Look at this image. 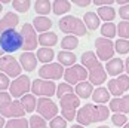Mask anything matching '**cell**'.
<instances>
[{
    "label": "cell",
    "mask_w": 129,
    "mask_h": 128,
    "mask_svg": "<svg viewBox=\"0 0 129 128\" xmlns=\"http://www.w3.org/2000/svg\"><path fill=\"white\" fill-rule=\"evenodd\" d=\"M108 107H105L104 104H85L79 109L76 119L82 127H86L93 122H103L108 118Z\"/></svg>",
    "instance_id": "obj_1"
},
{
    "label": "cell",
    "mask_w": 129,
    "mask_h": 128,
    "mask_svg": "<svg viewBox=\"0 0 129 128\" xmlns=\"http://www.w3.org/2000/svg\"><path fill=\"white\" fill-rule=\"evenodd\" d=\"M82 64L85 69H88L89 73V82L92 85H103L104 82L107 80V75L104 70L103 64L100 63V60L96 58V55L90 51L83 52L82 55Z\"/></svg>",
    "instance_id": "obj_2"
},
{
    "label": "cell",
    "mask_w": 129,
    "mask_h": 128,
    "mask_svg": "<svg viewBox=\"0 0 129 128\" xmlns=\"http://www.w3.org/2000/svg\"><path fill=\"white\" fill-rule=\"evenodd\" d=\"M59 28L61 31H64L70 36H85L86 34V26L82 19H79L73 15H68V16H62L61 21H59Z\"/></svg>",
    "instance_id": "obj_3"
},
{
    "label": "cell",
    "mask_w": 129,
    "mask_h": 128,
    "mask_svg": "<svg viewBox=\"0 0 129 128\" xmlns=\"http://www.w3.org/2000/svg\"><path fill=\"white\" fill-rule=\"evenodd\" d=\"M0 45L5 52H16L22 48V36L16 30H8L0 34Z\"/></svg>",
    "instance_id": "obj_4"
},
{
    "label": "cell",
    "mask_w": 129,
    "mask_h": 128,
    "mask_svg": "<svg viewBox=\"0 0 129 128\" xmlns=\"http://www.w3.org/2000/svg\"><path fill=\"white\" fill-rule=\"evenodd\" d=\"M61 101V115L65 121H73L77 116V107L80 106V98L76 94H67L59 98Z\"/></svg>",
    "instance_id": "obj_5"
},
{
    "label": "cell",
    "mask_w": 129,
    "mask_h": 128,
    "mask_svg": "<svg viewBox=\"0 0 129 128\" xmlns=\"http://www.w3.org/2000/svg\"><path fill=\"white\" fill-rule=\"evenodd\" d=\"M95 48H96V55H98V60L101 61H110L113 60V55H114V43L110 40V39L105 37H98L95 39Z\"/></svg>",
    "instance_id": "obj_6"
},
{
    "label": "cell",
    "mask_w": 129,
    "mask_h": 128,
    "mask_svg": "<svg viewBox=\"0 0 129 128\" xmlns=\"http://www.w3.org/2000/svg\"><path fill=\"white\" fill-rule=\"evenodd\" d=\"M19 33H21V36H22V49H24V52L34 51V49L37 48V42H39L34 27L31 26V24H28V23H25V24L22 26V28H21Z\"/></svg>",
    "instance_id": "obj_7"
},
{
    "label": "cell",
    "mask_w": 129,
    "mask_h": 128,
    "mask_svg": "<svg viewBox=\"0 0 129 128\" xmlns=\"http://www.w3.org/2000/svg\"><path fill=\"white\" fill-rule=\"evenodd\" d=\"M86 77H89L88 70L79 64H74L73 67H68L64 73L65 83H68V85H77L80 82H85Z\"/></svg>",
    "instance_id": "obj_8"
},
{
    "label": "cell",
    "mask_w": 129,
    "mask_h": 128,
    "mask_svg": "<svg viewBox=\"0 0 129 128\" xmlns=\"http://www.w3.org/2000/svg\"><path fill=\"white\" fill-rule=\"evenodd\" d=\"M64 66H61L59 63H51V64H43L39 69V76L40 79L45 80H56L64 77Z\"/></svg>",
    "instance_id": "obj_9"
},
{
    "label": "cell",
    "mask_w": 129,
    "mask_h": 128,
    "mask_svg": "<svg viewBox=\"0 0 129 128\" xmlns=\"http://www.w3.org/2000/svg\"><path fill=\"white\" fill-rule=\"evenodd\" d=\"M31 91L34 95H42V97H52L56 94V87L52 80H45V79H36L31 82Z\"/></svg>",
    "instance_id": "obj_10"
},
{
    "label": "cell",
    "mask_w": 129,
    "mask_h": 128,
    "mask_svg": "<svg viewBox=\"0 0 129 128\" xmlns=\"http://www.w3.org/2000/svg\"><path fill=\"white\" fill-rule=\"evenodd\" d=\"M21 70H22V67L15 60V57L5 55V57L0 58V72L2 73H5L8 76H12V77H15V76L19 77L21 76Z\"/></svg>",
    "instance_id": "obj_11"
},
{
    "label": "cell",
    "mask_w": 129,
    "mask_h": 128,
    "mask_svg": "<svg viewBox=\"0 0 129 128\" xmlns=\"http://www.w3.org/2000/svg\"><path fill=\"white\" fill-rule=\"evenodd\" d=\"M37 115H40L43 119H53L58 115V106L49 100L48 97H42L37 100Z\"/></svg>",
    "instance_id": "obj_12"
},
{
    "label": "cell",
    "mask_w": 129,
    "mask_h": 128,
    "mask_svg": "<svg viewBox=\"0 0 129 128\" xmlns=\"http://www.w3.org/2000/svg\"><path fill=\"white\" fill-rule=\"evenodd\" d=\"M31 90V82H30V77L28 76H19L16 79H13V82L9 87V91H11V95L13 98H22L28 91Z\"/></svg>",
    "instance_id": "obj_13"
},
{
    "label": "cell",
    "mask_w": 129,
    "mask_h": 128,
    "mask_svg": "<svg viewBox=\"0 0 129 128\" xmlns=\"http://www.w3.org/2000/svg\"><path fill=\"white\" fill-rule=\"evenodd\" d=\"M128 90H129V76H126V75H120V76L108 80V91H110V94L116 95V98H119Z\"/></svg>",
    "instance_id": "obj_14"
},
{
    "label": "cell",
    "mask_w": 129,
    "mask_h": 128,
    "mask_svg": "<svg viewBox=\"0 0 129 128\" xmlns=\"http://www.w3.org/2000/svg\"><path fill=\"white\" fill-rule=\"evenodd\" d=\"M25 109L22 107L21 101H9L6 106L0 107V115L3 118H11V119H15V118H24L25 115Z\"/></svg>",
    "instance_id": "obj_15"
},
{
    "label": "cell",
    "mask_w": 129,
    "mask_h": 128,
    "mask_svg": "<svg viewBox=\"0 0 129 128\" xmlns=\"http://www.w3.org/2000/svg\"><path fill=\"white\" fill-rule=\"evenodd\" d=\"M19 23V16L13 12H6L5 16L0 19V34L8 31V30H15V27Z\"/></svg>",
    "instance_id": "obj_16"
},
{
    "label": "cell",
    "mask_w": 129,
    "mask_h": 128,
    "mask_svg": "<svg viewBox=\"0 0 129 128\" xmlns=\"http://www.w3.org/2000/svg\"><path fill=\"white\" fill-rule=\"evenodd\" d=\"M110 110L116 112V113H122V115L129 113V95H123L120 98L110 100Z\"/></svg>",
    "instance_id": "obj_17"
},
{
    "label": "cell",
    "mask_w": 129,
    "mask_h": 128,
    "mask_svg": "<svg viewBox=\"0 0 129 128\" xmlns=\"http://www.w3.org/2000/svg\"><path fill=\"white\" fill-rule=\"evenodd\" d=\"M19 64L25 72H33L37 66V57L33 52H22L19 57Z\"/></svg>",
    "instance_id": "obj_18"
},
{
    "label": "cell",
    "mask_w": 129,
    "mask_h": 128,
    "mask_svg": "<svg viewBox=\"0 0 129 128\" xmlns=\"http://www.w3.org/2000/svg\"><path fill=\"white\" fill-rule=\"evenodd\" d=\"M105 70L110 76H119L122 75V72L125 70V63L120 58H113L105 64Z\"/></svg>",
    "instance_id": "obj_19"
},
{
    "label": "cell",
    "mask_w": 129,
    "mask_h": 128,
    "mask_svg": "<svg viewBox=\"0 0 129 128\" xmlns=\"http://www.w3.org/2000/svg\"><path fill=\"white\" fill-rule=\"evenodd\" d=\"M33 27H34L36 31H39L40 34L42 33H48L49 28H52V21L48 16H36L33 19Z\"/></svg>",
    "instance_id": "obj_20"
},
{
    "label": "cell",
    "mask_w": 129,
    "mask_h": 128,
    "mask_svg": "<svg viewBox=\"0 0 129 128\" xmlns=\"http://www.w3.org/2000/svg\"><path fill=\"white\" fill-rule=\"evenodd\" d=\"M76 95H77L79 98H89L92 97V94H93V85L90 83V82H80L76 85Z\"/></svg>",
    "instance_id": "obj_21"
},
{
    "label": "cell",
    "mask_w": 129,
    "mask_h": 128,
    "mask_svg": "<svg viewBox=\"0 0 129 128\" xmlns=\"http://www.w3.org/2000/svg\"><path fill=\"white\" fill-rule=\"evenodd\" d=\"M39 43L43 48H51L53 45L58 43V36L53 31H48V33H42L39 36Z\"/></svg>",
    "instance_id": "obj_22"
},
{
    "label": "cell",
    "mask_w": 129,
    "mask_h": 128,
    "mask_svg": "<svg viewBox=\"0 0 129 128\" xmlns=\"http://www.w3.org/2000/svg\"><path fill=\"white\" fill-rule=\"evenodd\" d=\"M76 55L74 52H68V51H61L58 52V61L61 66H67V67H73L76 64Z\"/></svg>",
    "instance_id": "obj_23"
},
{
    "label": "cell",
    "mask_w": 129,
    "mask_h": 128,
    "mask_svg": "<svg viewBox=\"0 0 129 128\" xmlns=\"http://www.w3.org/2000/svg\"><path fill=\"white\" fill-rule=\"evenodd\" d=\"M92 100L96 103V104L107 103L110 100V91L107 90V88H103V87L96 88V90L93 91V94H92Z\"/></svg>",
    "instance_id": "obj_24"
},
{
    "label": "cell",
    "mask_w": 129,
    "mask_h": 128,
    "mask_svg": "<svg viewBox=\"0 0 129 128\" xmlns=\"http://www.w3.org/2000/svg\"><path fill=\"white\" fill-rule=\"evenodd\" d=\"M71 9V3L67 0H55L52 2V11L55 15H64Z\"/></svg>",
    "instance_id": "obj_25"
},
{
    "label": "cell",
    "mask_w": 129,
    "mask_h": 128,
    "mask_svg": "<svg viewBox=\"0 0 129 128\" xmlns=\"http://www.w3.org/2000/svg\"><path fill=\"white\" fill-rule=\"evenodd\" d=\"M98 16L101 19H104L105 23H111L116 16V11L113 6H103V8L100 6L98 8Z\"/></svg>",
    "instance_id": "obj_26"
},
{
    "label": "cell",
    "mask_w": 129,
    "mask_h": 128,
    "mask_svg": "<svg viewBox=\"0 0 129 128\" xmlns=\"http://www.w3.org/2000/svg\"><path fill=\"white\" fill-rule=\"evenodd\" d=\"M85 26L89 30H96L100 27V16L96 12H86L85 13Z\"/></svg>",
    "instance_id": "obj_27"
},
{
    "label": "cell",
    "mask_w": 129,
    "mask_h": 128,
    "mask_svg": "<svg viewBox=\"0 0 129 128\" xmlns=\"http://www.w3.org/2000/svg\"><path fill=\"white\" fill-rule=\"evenodd\" d=\"M52 9V3L49 0H37V2H34V11L40 15H48V13L51 12Z\"/></svg>",
    "instance_id": "obj_28"
},
{
    "label": "cell",
    "mask_w": 129,
    "mask_h": 128,
    "mask_svg": "<svg viewBox=\"0 0 129 128\" xmlns=\"http://www.w3.org/2000/svg\"><path fill=\"white\" fill-rule=\"evenodd\" d=\"M21 104H22V107L25 109V112H33V110L37 107V100H36L34 95L25 94V95L21 98Z\"/></svg>",
    "instance_id": "obj_29"
},
{
    "label": "cell",
    "mask_w": 129,
    "mask_h": 128,
    "mask_svg": "<svg viewBox=\"0 0 129 128\" xmlns=\"http://www.w3.org/2000/svg\"><path fill=\"white\" fill-rule=\"evenodd\" d=\"M53 57H55V54H53V51H52L51 48H40V49H37V60L42 61V63L51 64Z\"/></svg>",
    "instance_id": "obj_30"
},
{
    "label": "cell",
    "mask_w": 129,
    "mask_h": 128,
    "mask_svg": "<svg viewBox=\"0 0 129 128\" xmlns=\"http://www.w3.org/2000/svg\"><path fill=\"white\" fill-rule=\"evenodd\" d=\"M61 46H62L64 51L74 49V48H77L79 46V40H77L76 36H70V34H67L65 37L61 39Z\"/></svg>",
    "instance_id": "obj_31"
},
{
    "label": "cell",
    "mask_w": 129,
    "mask_h": 128,
    "mask_svg": "<svg viewBox=\"0 0 129 128\" xmlns=\"http://www.w3.org/2000/svg\"><path fill=\"white\" fill-rule=\"evenodd\" d=\"M101 34H103V37L105 39H113L114 36H116L117 33V26H114L113 23H105L101 28Z\"/></svg>",
    "instance_id": "obj_32"
},
{
    "label": "cell",
    "mask_w": 129,
    "mask_h": 128,
    "mask_svg": "<svg viewBox=\"0 0 129 128\" xmlns=\"http://www.w3.org/2000/svg\"><path fill=\"white\" fill-rule=\"evenodd\" d=\"M5 128H30V121L25 118H15L6 122Z\"/></svg>",
    "instance_id": "obj_33"
},
{
    "label": "cell",
    "mask_w": 129,
    "mask_h": 128,
    "mask_svg": "<svg viewBox=\"0 0 129 128\" xmlns=\"http://www.w3.org/2000/svg\"><path fill=\"white\" fill-rule=\"evenodd\" d=\"M28 121H30V128H48L46 121L40 115H33Z\"/></svg>",
    "instance_id": "obj_34"
},
{
    "label": "cell",
    "mask_w": 129,
    "mask_h": 128,
    "mask_svg": "<svg viewBox=\"0 0 129 128\" xmlns=\"http://www.w3.org/2000/svg\"><path fill=\"white\" fill-rule=\"evenodd\" d=\"M117 33L120 39H129V21H120L117 24Z\"/></svg>",
    "instance_id": "obj_35"
},
{
    "label": "cell",
    "mask_w": 129,
    "mask_h": 128,
    "mask_svg": "<svg viewBox=\"0 0 129 128\" xmlns=\"http://www.w3.org/2000/svg\"><path fill=\"white\" fill-rule=\"evenodd\" d=\"M30 5H31V2H28V0H13L12 2L13 9L18 12H27L30 9Z\"/></svg>",
    "instance_id": "obj_36"
},
{
    "label": "cell",
    "mask_w": 129,
    "mask_h": 128,
    "mask_svg": "<svg viewBox=\"0 0 129 128\" xmlns=\"http://www.w3.org/2000/svg\"><path fill=\"white\" fill-rule=\"evenodd\" d=\"M114 49L119 54H128L129 52V40H126V39H119V40H116Z\"/></svg>",
    "instance_id": "obj_37"
},
{
    "label": "cell",
    "mask_w": 129,
    "mask_h": 128,
    "mask_svg": "<svg viewBox=\"0 0 129 128\" xmlns=\"http://www.w3.org/2000/svg\"><path fill=\"white\" fill-rule=\"evenodd\" d=\"M67 94H73V87L68 85V83H59L56 87V97L61 98V97H64Z\"/></svg>",
    "instance_id": "obj_38"
},
{
    "label": "cell",
    "mask_w": 129,
    "mask_h": 128,
    "mask_svg": "<svg viewBox=\"0 0 129 128\" xmlns=\"http://www.w3.org/2000/svg\"><path fill=\"white\" fill-rule=\"evenodd\" d=\"M111 121H113V124H114L116 127H125V125L128 124L126 115H122V113H114V115L111 116Z\"/></svg>",
    "instance_id": "obj_39"
},
{
    "label": "cell",
    "mask_w": 129,
    "mask_h": 128,
    "mask_svg": "<svg viewBox=\"0 0 129 128\" xmlns=\"http://www.w3.org/2000/svg\"><path fill=\"white\" fill-rule=\"evenodd\" d=\"M49 127L51 128H67V121L62 116H56V118H53L51 121Z\"/></svg>",
    "instance_id": "obj_40"
},
{
    "label": "cell",
    "mask_w": 129,
    "mask_h": 128,
    "mask_svg": "<svg viewBox=\"0 0 129 128\" xmlns=\"http://www.w3.org/2000/svg\"><path fill=\"white\" fill-rule=\"evenodd\" d=\"M9 87H11V82H9V76L0 72V92L6 91L8 88H9Z\"/></svg>",
    "instance_id": "obj_41"
},
{
    "label": "cell",
    "mask_w": 129,
    "mask_h": 128,
    "mask_svg": "<svg viewBox=\"0 0 129 128\" xmlns=\"http://www.w3.org/2000/svg\"><path fill=\"white\" fill-rule=\"evenodd\" d=\"M11 94H8L6 91H3V92H0V107H3V106H6L9 101H12L11 100Z\"/></svg>",
    "instance_id": "obj_42"
},
{
    "label": "cell",
    "mask_w": 129,
    "mask_h": 128,
    "mask_svg": "<svg viewBox=\"0 0 129 128\" xmlns=\"http://www.w3.org/2000/svg\"><path fill=\"white\" fill-rule=\"evenodd\" d=\"M119 15H120V18H122L123 21H129V5L122 6V8L119 9Z\"/></svg>",
    "instance_id": "obj_43"
},
{
    "label": "cell",
    "mask_w": 129,
    "mask_h": 128,
    "mask_svg": "<svg viewBox=\"0 0 129 128\" xmlns=\"http://www.w3.org/2000/svg\"><path fill=\"white\" fill-rule=\"evenodd\" d=\"M73 3L77 5V6H80V8H86V6H89L92 2H90V0H74Z\"/></svg>",
    "instance_id": "obj_44"
},
{
    "label": "cell",
    "mask_w": 129,
    "mask_h": 128,
    "mask_svg": "<svg viewBox=\"0 0 129 128\" xmlns=\"http://www.w3.org/2000/svg\"><path fill=\"white\" fill-rule=\"evenodd\" d=\"M92 3H93V5H101V8H103V5H105V6L113 5V0H93Z\"/></svg>",
    "instance_id": "obj_45"
},
{
    "label": "cell",
    "mask_w": 129,
    "mask_h": 128,
    "mask_svg": "<svg viewBox=\"0 0 129 128\" xmlns=\"http://www.w3.org/2000/svg\"><path fill=\"white\" fill-rule=\"evenodd\" d=\"M5 125H6V121H5V118L0 115V128H5Z\"/></svg>",
    "instance_id": "obj_46"
},
{
    "label": "cell",
    "mask_w": 129,
    "mask_h": 128,
    "mask_svg": "<svg viewBox=\"0 0 129 128\" xmlns=\"http://www.w3.org/2000/svg\"><path fill=\"white\" fill-rule=\"evenodd\" d=\"M117 5H123V6H126V5H129V0H117Z\"/></svg>",
    "instance_id": "obj_47"
},
{
    "label": "cell",
    "mask_w": 129,
    "mask_h": 128,
    "mask_svg": "<svg viewBox=\"0 0 129 128\" xmlns=\"http://www.w3.org/2000/svg\"><path fill=\"white\" fill-rule=\"evenodd\" d=\"M125 69H126V72H128V76H129V57L126 58V61H125Z\"/></svg>",
    "instance_id": "obj_48"
},
{
    "label": "cell",
    "mask_w": 129,
    "mask_h": 128,
    "mask_svg": "<svg viewBox=\"0 0 129 128\" xmlns=\"http://www.w3.org/2000/svg\"><path fill=\"white\" fill-rule=\"evenodd\" d=\"M2 57H5V51H3V48H2V45H0V58Z\"/></svg>",
    "instance_id": "obj_49"
},
{
    "label": "cell",
    "mask_w": 129,
    "mask_h": 128,
    "mask_svg": "<svg viewBox=\"0 0 129 128\" xmlns=\"http://www.w3.org/2000/svg\"><path fill=\"white\" fill-rule=\"evenodd\" d=\"M71 128H85V127H82V125H73Z\"/></svg>",
    "instance_id": "obj_50"
},
{
    "label": "cell",
    "mask_w": 129,
    "mask_h": 128,
    "mask_svg": "<svg viewBox=\"0 0 129 128\" xmlns=\"http://www.w3.org/2000/svg\"><path fill=\"white\" fill-rule=\"evenodd\" d=\"M96 128H110V127H107V125H100V127H96Z\"/></svg>",
    "instance_id": "obj_51"
},
{
    "label": "cell",
    "mask_w": 129,
    "mask_h": 128,
    "mask_svg": "<svg viewBox=\"0 0 129 128\" xmlns=\"http://www.w3.org/2000/svg\"><path fill=\"white\" fill-rule=\"evenodd\" d=\"M2 9H3V5H2V2H0V12H2Z\"/></svg>",
    "instance_id": "obj_52"
},
{
    "label": "cell",
    "mask_w": 129,
    "mask_h": 128,
    "mask_svg": "<svg viewBox=\"0 0 129 128\" xmlns=\"http://www.w3.org/2000/svg\"><path fill=\"white\" fill-rule=\"evenodd\" d=\"M123 128H129V122H128V124H126V125H125Z\"/></svg>",
    "instance_id": "obj_53"
}]
</instances>
